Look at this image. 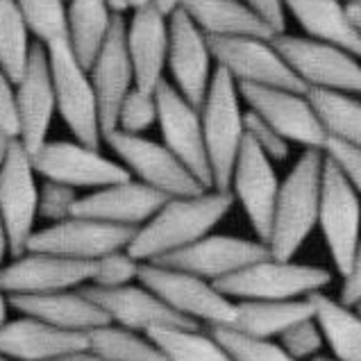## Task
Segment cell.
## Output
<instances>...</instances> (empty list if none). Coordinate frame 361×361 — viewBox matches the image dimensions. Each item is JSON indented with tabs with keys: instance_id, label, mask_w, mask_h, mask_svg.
Here are the masks:
<instances>
[{
	"instance_id": "6da1fadb",
	"label": "cell",
	"mask_w": 361,
	"mask_h": 361,
	"mask_svg": "<svg viewBox=\"0 0 361 361\" xmlns=\"http://www.w3.org/2000/svg\"><path fill=\"white\" fill-rule=\"evenodd\" d=\"M232 204V191L216 189L169 198L159 212L137 230L128 250L139 262H157L212 234L216 225L230 214Z\"/></svg>"
},
{
	"instance_id": "7a4b0ae2",
	"label": "cell",
	"mask_w": 361,
	"mask_h": 361,
	"mask_svg": "<svg viewBox=\"0 0 361 361\" xmlns=\"http://www.w3.org/2000/svg\"><path fill=\"white\" fill-rule=\"evenodd\" d=\"M323 150H305L282 180L268 250L277 259H293L318 225L323 189Z\"/></svg>"
},
{
	"instance_id": "3957f363",
	"label": "cell",
	"mask_w": 361,
	"mask_h": 361,
	"mask_svg": "<svg viewBox=\"0 0 361 361\" xmlns=\"http://www.w3.org/2000/svg\"><path fill=\"white\" fill-rule=\"evenodd\" d=\"M241 100L236 80L219 66L200 107L204 146L212 166V187L216 191H230L234 164L245 141V111L241 109Z\"/></svg>"
},
{
	"instance_id": "277c9868",
	"label": "cell",
	"mask_w": 361,
	"mask_h": 361,
	"mask_svg": "<svg viewBox=\"0 0 361 361\" xmlns=\"http://www.w3.org/2000/svg\"><path fill=\"white\" fill-rule=\"evenodd\" d=\"M46 48L55 85L57 114L66 123L75 141L100 148L105 137H102L98 96L89 68L78 59L68 39L53 41Z\"/></svg>"
},
{
	"instance_id": "5b68a950",
	"label": "cell",
	"mask_w": 361,
	"mask_h": 361,
	"mask_svg": "<svg viewBox=\"0 0 361 361\" xmlns=\"http://www.w3.org/2000/svg\"><path fill=\"white\" fill-rule=\"evenodd\" d=\"M139 282L154 291L171 309L193 323L207 327H230L236 318V300L214 282L178 268L143 262Z\"/></svg>"
},
{
	"instance_id": "8992f818",
	"label": "cell",
	"mask_w": 361,
	"mask_h": 361,
	"mask_svg": "<svg viewBox=\"0 0 361 361\" xmlns=\"http://www.w3.org/2000/svg\"><path fill=\"white\" fill-rule=\"evenodd\" d=\"M329 282L332 273L321 266L277 259L271 255L216 282V286L232 300H298L321 293Z\"/></svg>"
},
{
	"instance_id": "52a82bcc",
	"label": "cell",
	"mask_w": 361,
	"mask_h": 361,
	"mask_svg": "<svg viewBox=\"0 0 361 361\" xmlns=\"http://www.w3.org/2000/svg\"><path fill=\"white\" fill-rule=\"evenodd\" d=\"M105 141L134 178L169 198L207 191V187L184 166L182 159L166 143L152 141L143 134H128L123 130L109 132Z\"/></svg>"
},
{
	"instance_id": "ba28073f",
	"label": "cell",
	"mask_w": 361,
	"mask_h": 361,
	"mask_svg": "<svg viewBox=\"0 0 361 361\" xmlns=\"http://www.w3.org/2000/svg\"><path fill=\"white\" fill-rule=\"evenodd\" d=\"M318 228L338 275H345L361 241V200L348 178L325 154Z\"/></svg>"
},
{
	"instance_id": "9c48e42d",
	"label": "cell",
	"mask_w": 361,
	"mask_h": 361,
	"mask_svg": "<svg viewBox=\"0 0 361 361\" xmlns=\"http://www.w3.org/2000/svg\"><path fill=\"white\" fill-rule=\"evenodd\" d=\"M273 41L307 89L361 94V59L345 48L298 35H280Z\"/></svg>"
},
{
	"instance_id": "30bf717a",
	"label": "cell",
	"mask_w": 361,
	"mask_h": 361,
	"mask_svg": "<svg viewBox=\"0 0 361 361\" xmlns=\"http://www.w3.org/2000/svg\"><path fill=\"white\" fill-rule=\"evenodd\" d=\"M209 46L216 64L228 71L236 85L282 87L302 94L309 91L271 39L209 37Z\"/></svg>"
},
{
	"instance_id": "8fae6325",
	"label": "cell",
	"mask_w": 361,
	"mask_h": 361,
	"mask_svg": "<svg viewBox=\"0 0 361 361\" xmlns=\"http://www.w3.org/2000/svg\"><path fill=\"white\" fill-rule=\"evenodd\" d=\"M32 154L14 139L9 154L0 169V216L9 236V255L20 257L27 252L35 221L39 219V184Z\"/></svg>"
},
{
	"instance_id": "7c38bea8",
	"label": "cell",
	"mask_w": 361,
	"mask_h": 361,
	"mask_svg": "<svg viewBox=\"0 0 361 361\" xmlns=\"http://www.w3.org/2000/svg\"><path fill=\"white\" fill-rule=\"evenodd\" d=\"M239 91L245 105L271 123L288 143H298L305 150H325L329 137L307 94L266 85H239Z\"/></svg>"
},
{
	"instance_id": "4fadbf2b",
	"label": "cell",
	"mask_w": 361,
	"mask_h": 361,
	"mask_svg": "<svg viewBox=\"0 0 361 361\" xmlns=\"http://www.w3.org/2000/svg\"><path fill=\"white\" fill-rule=\"evenodd\" d=\"M32 164L44 180L64 182L73 189H102L132 180L123 164L80 141H46L32 152Z\"/></svg>"
},
{
	"instance_id": "5bb4252c",
	"label": "cell",
	"mask_w": 361,
	"mask_h": 361,
	"mask_svg": "<svg viewBox=\"0 0 361 361\" xmlns=\"http://www.w3.org/2000/svg\"><path fill=\"white\" fill-rule=\"evenodd\" d=\"M137 228H123L85 216H71L61 223H50L37 230L27 243V250L68 257L80 262H98L114 250H126L132 243Z\"/></svg>"
},
{
	"instance_id": "9a60e30c",
	"label": "cell",
	"mask_w": 361,
	"mask_h": 361,
	"mask_svg": "<svg viewBox=\"0 0 361 361\" xmlns=\"http://www.w3.org/2000/svg\"><path fill=\"white\" fill-rule=\"evenodd\" d=\"M282 182L275 173V164L245 134L239 159L234 164L230 191L250 221L257 239L268 245L273 230V216Z\"/></svg>"
},
{
	"instance_id": "2e32d148",
	"label": "cell",
	"mask_w": 361,
	"mask_h": 361,
	"mask_svg": "<svg viewBox=\"0 0 361 361\" xmlns=\"http://www.w3.org/2000/svg\"><path fill=\"white\" fill-rule=\"evenodd\" d=\"M157 96V123L161 130L164 143L178 154L182 164L207 189L212 187V166L204 146V130L200 107L184 98L178 87L164 80L154 91Z\"/></svg>"
},
{
	"instance_id": "e0dca14e",
	"label": "cell",
	"mask_w": 361,
	"mask_h": 361,
	"mask_svg": "<svg viewBox=\"0 0 361 361\" xmlns=\"http://www.w3.org/2000/svg\"><path fill=\"white\" fill-rule=\"evenodd\" d=\"M271 257V250L264 241H250L230 234H207L182 250L166 255L154 264H164L178 271H187L209 282H221L225 277L243 271L250 264H257Z\"/></svg>"
},
{
	"instance_id": "ac0fdd59",
	"label": "cell",
	"mask_w": 361,
	"mask_h": 361,
	"mask_svg": "<svg viewBox=\"0 0 361 361\" xmlns=\"http://www.w3.org/2000/svg\"><path fill=\"white\" fill-rule=\"evenodd\" d=\"M16 114L18 141L32 154L48 141L53 116L57 114V98L53 73H50L48 48L41 41L32 44L25 73L16 82Z\"/></svg>"
},
{
	"instance_id": "d6986e66",
	"label": "cell",
	"mask_w": 361,
	"mask_h": 361,
	"mask_svg": "<svg viewBox=\"0 0 361 361\" xmlns=\"http://www.w3.org/2000/svg\"><path fill=\"white\" fill-rule=\"evenodd\" d=\"M89 73L98 96L102 137H107L109 132L118 128L123 100L137 87V82H134V66L128 50V23L123 16L114 18V25H111Z\"/></svg>"
},
{
	"instance_id": "ffe728a7",
	"label": "cell",
	"mask_w": 361,
	"mask_h": 361,
	"mask_svg": "<svg viewBox=\"0 0 361 361\" xmlns=\"http://www.w3.org/2000/svg\"><path fill=\"white\" fill-rule=\"evenodd\" d=\"M212 46L209 37L195 25V20L184 12L171 14V46H169V68L180 94L202 107L207 91L212 87Z\"/></svg>"
},
{
	"instance_id": "44dd1931",
	"label": "cell",
	"mask_w": 361,
	"mask_h": 361,
	"mask_svg": "<svg viewBox=\"0 0 361 361\" xmlns=\"http://www.w3.org/2000/svg\"><path fill=\"white\" fill-rule=\"evenodd\" d=\"M94 277V262L68 259V257L32 252L14 257L0 273V288L9 295L53 293L66 288H80Z\"/></svg>"
},
{
	"instance_id": "7402d4cb",
	"label": "cell",
	"mask_w": 361,
	"mask_h": 361,
	"mask_svg": "<svg viewBox=\"0 0 361 361\" xmlns=\"http://www.w3.org/2000/svg\"><path fill=\"white\" fill-rule=\"evenodd\" d=\"M82 291L105 309L111 323L134 329V332L150 334L152 329L161 327H200L198 323L180 316L157 293L143 284H128L118 288H100L94 284H85Z\"/></svg>"
},
{
	"instance_id": "603a6c76",
	"label": "cell",
	"mask_w": 361,
	"mask_h": 361,
	"mask_svg": "<svg viewBox=\"0 0 361 361\" xmlns=\"http://www.w3.org/2000/svg\"><path fill=\"white\" fill-rule=\"evenodd\" d=\"M166 200L169 195L148 187V184L139 180H126L82 195L75 204L73 216H85V219L139 230L159 212Z\"/></svg>"
},
{
	"instance_id": "cb8c5ba5",
	"label": "cell",
	"mask_w": 361,
	"mask_h": 361,
	"mask_svg": "<svg viewBox=\"0 0 361 361\" xmlns=\"http://www.w3.org/2000/svg\"><path fill=\"white\" fill-rule=\"evenodd\" d=\"M171 16L159 7L137 9L128 23V50L134 66V82L143 91H157L169 66Z\"/></svg>"
},
{
	"instance_id": "d4e9b609",
	"label": "cell",
	"mask_w": 361,
	"mask_h": 361,
	"mask_svg": "<svg viewBox=\"0 0 361 361\" xmlns=\"http://www.w3.org/2000/svg\"><path fill=\"white\" fill-rule=\"evenodd\" d=\"M87 348V334L59 329L32 316L20 314L0 327V355L12 361H53Z\"/></svg>"
},
{
	"instance_id": "484cf974",
	"label": "cell",
	"mask_w": 361,
	"mask_h": 361,
	"mask_svg": "<svg viewBox=\"0 0 361 361\" xmlns=\"http://www.w3.org/2000/svg\"><path fill=\"white\" fill-rule=\"evenodd\" d=\"M12 309L18 314L32 316L48 325H55L68 332L89 334L91 329L111 323V318L105 314L98 302L80 288H66V291L53 293H32V295H9Z\"/></svg>"
},
{
	"instance_id": "4316f807",
	"label": "cell",
	"mask_w": 361,
	"mask_h": 361,
	"mask_svg": "<svg viewBox=\"0 0 361 361\" xmlns=\"http://www.w3.org/2000/svg\"><path fill=\"white\" fill-rule=\"evenodd\" d=\"M184 9L207 37H259L275 39L280 32L243 0H182Z\"/></svg>"
},
{
	"instance_id": "83f0119b",
	"label": "cell",
	"mask_w": 361,
	"mask_h": 361,
	"mask_svg": "<svg viewBox=\"0 0 361 361\" xmlns=\"http://www.w3.org/2000/svg\"><path fill=\"white\" fill-rule=\"evenodd\" d=\"M284 7L307 37L345 48L361 59V30L341 0H284Z\"/></svg>"
},
{
	"instance_id": "f1b7e54d",
	"label": "cell",
	"mask_w": 361,
	"mask_h": 361,
	"mask_svg": "<svg viewBox=\"0 0 361 361\" xmlns=\"http://www.w3.org/2000/svg\"><path fill=\"white\" fill-rule=\"evenodd\" d=\"M312 298L298 300H236V318L230 327L259 338H280L288 327L314 318Z\"/></svg>"
},
{
	"instance_id": "f546056e",
	"label": "cell",
	"mask_w": 361,
	"mask_h": 361,
	"mask_svg": "<svg viewBox=\"0 0 361 361\" xmlns=\"http://www.w3.org/2000/svg\"><path fill=\"white\" fill-rule=\"evenodd\" d=\"M316 321L336 361H361V312L338 298L314 293Z\"/></svg>"
},
{
	"instance_id": "4dcf8cb0",
	"label": "cell",
	"mask_w": 361,
	"mask_h": 361,
	"mask_svg": "<svg viewBox=\"0 0 361 361\" xmlns=\"http://www.w3.org/2000/svg\"><path fill=\"white\" fill-rule=\"evenodd\" d=\"M114 18L107 0H68V41L87 68L98 57Z\"/></svg>"
},
{
	"instance_id": "1f68e13d",
	"label": "cell",
	"mask_w": 361,
	"mask_h": 361,
	"mask_svg": "<svg viewBox=\"0 0 361 361\" xmlns=\"http://www.w3.org/2000/svg\"><path fill=\"white\" fill-rule=\"evenodd\" d=\"M307 96L329 139L361 148V100H357L355 94L309 89Z\"/></svg>"
},
{
	"instance_id": "d6a6232c",
	"label": "cell",
	"mask_w": 361,
	"mask_h": 361,
	"mask_svg": "<svg viewBox=\"0 0 361 361\" xmlns=\"http://www.w3.org/2000/svg\"><path fill=\"white\" fill-rule=\"evenodd\" d=\"M166 357V361H234L212 332L200 327H161L148 334Z\"/></svg>"
},
{
	"instance_id": "836d02e7",
	"label": "cell",
	"mask_w": 361,
	"mask_h": 361,
	"mask_svg": "<svg viewBox=\"0 0 361 361\" xmlns=\"http://www.w3.org/2000/svg\"><path fill=\"white\" fill-rule=\"evenodd\" d=\"M89 350L109 361H166L159 345L148 334L107 323L87 334Z\"/></svg>"
},
{
	"instance_id": "e575fe53",
	"label": "cell",
	"mask_w": 361,
	"mask_h": 361,
	"mask_svg": "<svg viewBox=\"0 0 361 361\" xmlns=\"http://www.w3.org/2000/svg\"><path fill=\"white\" fill-rule=\"evenodd\" d=\"M30 35L32 32H30L16 0H0V66L14 82H18L25 73L30 50H32Z\"/></svg>"
},
{
	"instance_id": "d590c367",
	"label": "cell",
	"mask_w": 361,
	"mask_h": 361,
	"mask_svg": "<svg viewBox=\"0 0 361 361\" xmlns=\"http://www.w3.org/2000/svg\"><path fill=\"white\" fill-rule=\"evenodd\" d=\"M30 32L44 46L68 39V5L66 0H16Z\"/></svg>"
},
{
	"instance_id": "8d00e7d4",
	"label": "cell",
	"mask_w": 361,
	"mask_h": 361,
	"mask_svg": "<svg viewBox=\"0 0 361 361\" xmlns=\"http://www.w3.org/2000/svg\"><path fill=\"white\" fill-rule=\"evenodd\" d=\"M209 332L230 350L234 361H298L275 338L250 336L234 327H209Z\"/></svg>"
},
{
	"instance_id": "74e56055",
	"label": "cell",
	"mask_w": 361,
	"mask_h": 361,
	"mask_svg": "<svg viewBox=\"0 0 361 361\" xmlns=\"http://www.w3.org/2000/svg\"><path fill=\"white\" fill-rule=\"evenodd\" d=\"M143 262H139L137 257L130 255V250H114L105 257H100L98 262H94V277L89 284L100 286V288H118L128 286L132 282H139Z\"/></svg>"
},
{
	"instance_id": "f35d334b",
	"label": "cell",
	"mask_w": 361,
	"mask_h": 361,
	"mask_svg": "<svg viewBox=\"0 0 361 361\" xmlns=\"http://www.w3.org/2000/svg\"><path fill=\"white\" fill-rule=\"evenodd\" d=\"M157 96L154 91H143L134 87L128 98L123 100L121 114H118V128L128 134H143L157 123Z\"/></svg>"
},
{
	"instance_id": "ab89813d",
	"label": "cell",
	"mask_w": 361,
	"mask_h": 361,
	"mask_svg": "<svg viewBox=\"0 0 361 361\" xmlns=\"http://www.w3.org/2000/svg\"><path fill=\"white\" fill-rule=\"evenodd\" d=\"M80 200L78 189L64 182L44 180L39 187V219L50 223H61L73 216L75 204Z\"/></svg>"
},
{
	"instance_id": "60d3db41",
	"label": "cell",
	"mask_w": 361,
	"mask_h": 361,
	"mask_svg": "<svg viewBox=\"0 0 361 361\" xmlns=\"http://www.w3.org/2000/svg\"><path fill=\"white\" fill-rule=\"evenodd\" d=\"M280 343L293 359L302 361V359H312L321 355V350L325 345V336L314 316V318H305V321L295 323L293 327H288L280 336Z\"/></svg>"
},
{
	"instance_id": "b9f144b4",
	"label": "cell",
	"mask_w": 361,
	"mask_h": 361,
	"mask_svg": "<svg viewBox=\"0 0 361 361\" xmlns=\"http://www.w3.org/2000/svg\"><path fill=\"white\" fill-rule=\"evenodd\" d=\"M245 134L259 146L273 161H284L288 157V141L277 132L271 123L264 121L252 109L245 111Z\"/></svg>"
},
{
	"instance_id": "7bdbcfd3",
	"label": "cell",
	"mask_w": 361,
	"mask_h": 361,
	"mask_svg": "<svg viewBox=\"0 0 361 361\" xmlns=\"http://www.w3.org/2000/svg\"><path fill=\"white\" fill-rule=\"evenodd\" d=\"M329 159H332L341 173L348 178V182L357 189L361 195V148L359 146H350L338 139H327L325 150H323Z\"/></svg>"
},
{
	"instance_id": "ee69618b",
	"label": "cell",
	"mask_w": 361,
	"mask_h": 361,
	"mask_svg": "<svg viewBox=\"0 0 361 361\" xmlns=\"http://www.w3.org/2000/svg\"><path fill=\"white\" fill-rule=\"evenodd\" d=\"M0 130L18 139V114H16V82L0 66Z\"/></svg>"
},
{
	"instance_id": "f6af8a7d",
	"label": "cell",
	"mask_w": 361,
	"mask_h": 361,
	"mask_svg": "<svg viewBox=\"0 0 361 361\" xmlns=\"http://www.w3.org/2000/svg\"><path fill=\"white\" fill-rule=\"evenodd\" d=\"M338 300L350 305V307L361 305V241H359V247L355 252L353 266H350V271L343 275V286H341V295H338Z\"/></svg>"
},
{
	"instance_id": "bcb514c9",
	"label": "cell",
	"mask_w": 361,
	"mask_h": 361,
	"mask_svg": "<svg viewBox=\"0 0 361 361\" xmlns=\"http://www.w3.org/2000/svg\"><path fill=\"white\" fill-rule=\"evenodd\" d=\"M247 3L259 16H264L268 23H271L277 32L284 35V27H286V20H284V0H243Z\"/></svg>"
},
{
	"instance_id": "7dc6e473",
	"label": "cell",
	"mask_w": 361,
	"mask_h": 361,
	"mask_svg": "<svg viewBox=\"0 0 361 361\" xmlns=\"http://www.w3.org/2000/svg\"><path fill=\"white\" fill-rule=\"evenodd\" d=\"M53 361H109L105 357H100L98 353H94V350H80V353H71V355H64L59 359H53Z\"/></svg>"
},
{
	"instance_id": "c3c4849f",
	"label": "cell",
	"mask_w": 361,
	"mask_h": 361,
	"mask_svg": "<svg viewBox=\"0 0 361 361\" xmlns=\"http://www.w3.org/2000/svg\"><path fill=\"white\" fill-rule=\"evenodd\" d=\"M7 252H9V236H7L3 216H0V273H3V268H5V255Z\"/></svg>"
},
{
	"instance_id": "681fc988",
	"label": "cell",
	"mask_w": 361,
	"mask_h": 361,
	"mask_svg": "<svg viewBox=\"0 0 361 361\" xmlns=\"http://www.w3.org/2000/svg\"><path fill=\"white\" fill-rule=\"evenodd\" d=\"M14 139H16V137H12V134H7L5 130H0V169H3V164H5V159H7L9 148H12Z\"/></svg>"
},
{
	"instance_id": "f907efd6",
	"label": "cell",
	"mask_w": 361,
	"mask_h": 361,
	"mask_svg": "<svg viewBox=\"0 0 361 361\" xmlns=\"http://www.w3.org/2000/svg\"><path fill=\"white\" fill-rule=\"evenodd\" d=\"M180 5H182V0H154V7H159L166 16H171L173 12H178Z\"/></svg>"
},
{
	"instance_id": "816d5d0a",
	"label": "cell",
	"mask_w": 361,
	"mask_h": 361,
	"mask_svg": "<svg viewBox=\"0 0 361 361\" xmlns=\"http://www.w3.org/2000/svg\"><path fill=\"white\" fill-rule=\"evenodd\" d=\"M9 307H12V302H9V293H5L3 288H0V327L7 325V312H9Z\"/></svg>"
},
{
	"instance_id": "f5cc1de1",
	"label": "cell",
	"mask_w": 361,
	"mask_h": 361,
	"mask_svg": "<svg viewBox=\"0 0 361 361\" xmlns=\"http://www.w3.org/2000/svg\"><path fill=\"white\" fill-rule=\"evenodd\" d=\"M107 5L116 16H123L130 9V0H107Z\"/></svg>"
},
{
	"instance_id": "db71d44e",
	"label": "cell",
	"mask_w": 361,
	"mask_h": 361,
	"mask_svg": "<svg viewBox=\"0 0 361 361\" xmlns=\"http://www.w3.org/2000/svg\"><path fill=\"white\" fill-rule=\"evenodd\" d=\"M348 9H350V16H353V20L357 23V27L361 30V3H355V0H350Z\"/></svg>"
},
{
	"instance_id": "11a10c76",
	"label": "cell",
	"mask_w": 361,
	"mask_h": 361,
	"mask_svg": "<svg viewBox=\"0 0 361 361\" xmlns=\"http://www.w3.org/2000/svg\"><path fill=\"white\" fill-rule=\"evenodd\" d=\"M150 5H154V0H130V9H143V7H150Z\"/></svg>"
},
{
	"instance_id": "9f6ffc18",
	"label": "cell",
	"mask_w": 361,
	"mask_h": 361,
	"mask_svg": "<svg viewBox=\"0 0 361 361\" xmlns=\"http://www.w3.org/2000/svg\"><path fill=\"white\" fill-rule=\"evenodd\" d=\"M314 361H336V359H332V357H321V355H318V357H314Z\"/></svg>"
},
{
	"instance_id": "6f0895ef",
	"label": "cell",
	"mask_w": 361,
	"mask_h": 361,
	"mask_svg": "<svg viewBox=\"0 0 361 361\" xmlns=\"http://www.w3.org/2000/svg\"><path fill=\"white\" fill-rule=\"evenodd\" d=\"M0 361H12V359H7V357H3V355H0Z\"/></svg>"
},
{
	"instance_id": "680465c9",
	"label": "cell",
	"mask_w": 361,
	"mask_h": 361,
	"mask_svg": "<svg viewBox=\"0 0 361 361\" xmlns=\"http://www.w3.org/2000/svg\"><path fill=\"white\" fill-rule=\"evenodd\" d=\"M357 309H359V312H361V305H359V307H357Z\"/></svg>"
},
{
	"instance_id": "91938a15",
	"label": "cell",
	"mask_w": 361,
	"mask_h": 361,
	"mask_svg": "<svg viewBox=\"0 0 361 361\" xmlns=\"http://www.w3.org/2000/svg\"><path fill=\"white\" fill-rule=\"evenodd\" d=\"M355 3H361V0H355Z\"/></svg>"
}]
</instances>
